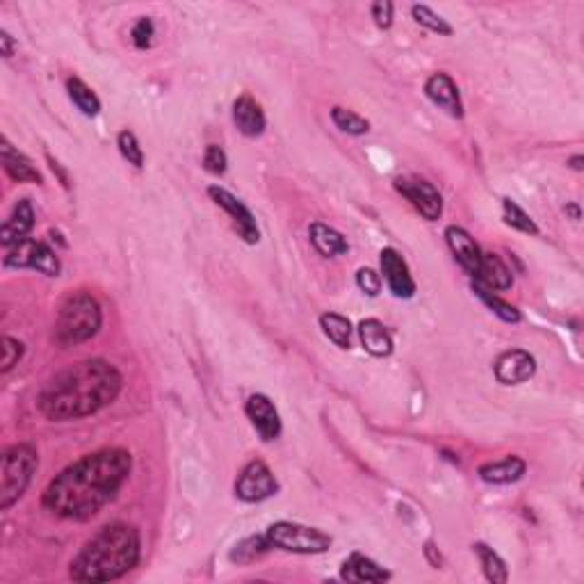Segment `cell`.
<instances>
[{
    "mask_svg": "<svg viewBox=\"0 0 584 584\" xmlns=\"http://www.w3.org/2000/svg\"><path fill=\"white\" fill-rule=\"evenodd\" d=\"M132 470L130 452L105 447L55 474L46 486L44 509L64 520H89L117 497Z\"/></svg>",
    "mask_w": 584,
    "mask_h": 584,
    "instance_id": "obj_1",
    "label": "cell"
},
{
    "mask_svg": "<svg viewBox=\"0 0 584 584\" xmlns=\"http://www.w3.org/2000/svg\"><path fill=\"white\" fill-rule=\"evenodd\" d=\"M123 388V377L103 359H85L50 377L36 397V409L46 420L67 422L99 413L112 404Z\"/></svg>",
    "mask_w": 584,
    "mask_h": 584,
    "instance_id": "obj_2",
    "label": "cell"
},
{
    "mask_svg": "<svg viewBox=\"0 0 584 584\" xmlns=\"http://www.w3.org/2000/svg\"><path fill=\"white\" fill-rule=\"evenodd\" d=\"M140 555V532L132 525H105L73 557L68 575L76 582H110L135 568Z\"/></svg>",
    "mask_w": 584,
    "mask_h": 584,
    "instance_id": "obj_3",
    "label": "cell"
},
{
    "mask_svg": "<svg viewBox=\"0 0 584 584\" xmlns=\"http://www.w3.org/2000/svg\"><path fill=\"white\" fill-rule=\"evenodd\" d=\"M100 324H103V313L96 297L82 290L73 292L59 306L53 338L59 347L80 345L100 331Z\"/></svg>",
    "mask_w": 584,
    "mask_h": 584,
    "instance_id": "obj_4",
    "label": "cell"
},
{
    "mask_svg": "<svg viewBox=\"0 0 584 584\" xmlns=\"http://www.w3.org/2000/svg\"><path fill=\"white\" fill-rule=\"evenodd\" d=\"M39 465V454L30 443H18L5 450L0 461V509L7 511L30 486Z\"/></svg>",
    "mask_w": 584,
    "mask_h": 584,
    "instance_id": "obj_5",
    "label": "cell"
},
{
    "mask_svg": "<svg viewBox=\"0 0 584 584\" xmlns=\"http://www.w3.org/2000/svg\"><path fill=\"white\" fill-rule=\"evenodd\" d=\"M265 537L272 548L295 552V555H319L331 548V537L327 532L308 527V525L290 523V520H278V523L269 525Z\"/></svg>",
    "mask_w": 584,
    "mask_h": 584,
    "instance_id": "obj_6",
    "label": "cell"
},
{
    "mask_svg": "<svg viewBox=\"0 0 584 584\" xmlns=\"http://www.w3.org/2000/svg\"><path fill=\"white\" fill-rule=\"evenodd\" d=\"M3 265L14 269H36V272L46 274V276H59V272H62V263H59L57 254L48 245L30 240V237L14 245L12 249H7Z\"/></svg>",
    "mask_w": 584,
    "mask_h": 584,
    "instance_id": "obj_7",
    "label": "cell"
},
{
    "mask_svg": "<svg viewBox=\"0 0 584 584\" xmlns=\"http://www.w3.org/2000/svg\"><path fill=\"white\" fill-rule=\"evenodd\" d=\"M395 190L429 222H436L443 214V196L429 181L413 176L395 178Z\"/></svg>",
    "mask_w": 584,
    "mask_h": 584,
    "instance_id": "obj_8",
    "label": "cell"
},
{
    "mask_svg": "<svg viewBox=\"0 0 584 584\" xmlns=\"http://www.w3.org/2000/svg\"><path fill=\"white\" fill-rule=\"evenodd\" d=\"M278 491L272 470L263 461H249L235 482V495L242 502H263Z\"/></svg>",
    "mask_w": 584,
    "mask_h": 584,
    "instance_id": "obj_9",
    "label": "cell"
},
{
    "mask_svg": "<svg viewBox=\"0 0 584 584\" xmlns=\"http://www.w3.org/2000/svg\"><path fill=\"white\" fill-rule=\"evenodd\" d=\"M208 196L224 210V213L228 214V217H231L233 226H235V231L240 233V237L246 242V245H256V242L260 240V231H258V224H256V217L235 194H231V192L224 190V187L219 185H210Z\"/></svg>",
    "mask_w": 584,
    "mask_h": 584,
    "instance_id": "obj_10",
    "label": "cell"
},
{
    "mask_svg": "<svg viewBox=\"0 0 584 584\" xmlns=\"http://www.w3.org/2000/svg\"><path fill=\"white\" fill-rule=\"evenodd\" d=\"M495 379L505 386H518V383L529 381L537 372V360L525 349H506L493 363Z\"/></svg>",
    "mask_w": 584,
    "mask_h": 584,
    "instance_id": "obj_11",
    "label": "cell"
},
{
    "mask_svg": "<svg viewBox=\"0 0 584 584\" xmlns=\"http://www.w3.org/2000/svg\"><path fill=\"white\" fill-rule=\"evenodd\" d=\"M245 413L265 443L276 441L281 436V415H278L276 406L272 404L267 395H260V392L251 395L245 404Z\"/></svg>",
    "mask_w": 584,
    "mask_h": 584,
    "instance_id": "obj_12",
    "label": "cell"
},
{
    "mask_svg": "<svg viewBox=\"0 0 584 584\" xmlns=\"http://www.w3.org/2000/svg\"><path fill=\"white\" fill-rule=\"evenodd\" d=\"M379 263H381V274L386 278L388 287L397 299H411L415 295V281L409 272L406 260L397 254L395 249H383L379 254Z\"/></svg>",
    "mask_w": 584,
    "mask_h": 584,
    "instance_id": "obj_13",
    "label": "cell"
},
{
    "mask_svg": "<svg viewBox=\"0 0 584 584\" xmlns=\"http://www.w3.org/2000/svg\"><path fill=\"white\" fill-rule=\"evenodd\" d=\"M424 94H427V99L436 108L445 110L450 117H464V103H461L459 87L454 85V80L447 73H433V76H429L427 82H424Z\"/></svg>",
    "mask_w": 584,
    "mask_h": 584,
    "instance_id": "obj_14",
    "label": "cell"
},
{
    "mask_svg": "<svg viewBox=\"0 0 584 584\" xmlns=\"http://www.w3.org/2000/svg\"><path fill=\"white\" fill-rule=\"evenodd\" d=\"M445 242L447 246H450L452 256L456 258V263H459L470 276H477L479 263H482V249H479L477 242L473 240V235L461 226H447Z\"/></svg>",
    "mask_w": 584,
    "mask_h": 584,
    "instance_id": "obj_15",
    "label": "cell"
},
{
    "mask_svg": "<svg viewBox=\"0 0 584 584\" xmlns=\"http://www.w3.org/2000/svg\"><path fill=\"white\" fill-rule=\"evenodd\" d=\"M32 226H35V208H32V203L27 199L16 201V205H14L12 213L3 224V235H0L3 240L0 242H3L5 249H12L18 242L27 240Z\"/></svg>",
    "mask_w": 584,
    "mask_h": 584,
    "instance_id": "obj_16",
    "label": "cell"
},
{
    "mask_svg": "<svg viewBox=\"0 0 584 584\" xmlns=\"http://www.w3.org/2000/svg\"><path fill=\"white\" fill-rule=\"evenodd\" d=\"M233 121H235L237 130L246 137L263 135L265 126H267V119H265L263 108H260L249 94L240 96V99L233 103Z\"/></svg>",
    "mask_w": 584,
    "mask_h": 584,
    "instance_id": "obj_17",
    "label": "cell"
},
{
    "mask_svg": "<svg viewBox=\"0 0 584 584\" xmlns=\"http://www.w3.org/2000/svg\"><path fill=\"white\" fill-rule=\"evenodd\" d=\"M0 158H3V167L7 172V176L16 182H36L41 185L44 178H41L39 169L32 164V160L27 155H23L21 151L14 149L7 140L3 137V146H0Z\"/></svg>",
    "mask_w": 584,
    "mask_h": 584,
    "instance_id": "obj_18",
    "label": "cell"
},
{
    "mask_svg": "<svg viewBox=\"0 0 584 584\" xmlns=\"http://www.w3.org/2000/svg\"><path fill=\"white\" fill-rule=\"evenodd\" d=\"M340 578L347 582H386L391 579V573L386 568L372 561L370 557L360 552H351L340 568Z\"/></svg>",
    "mask_w": 584,
    "mask_h": 584,
    "instance_id": "obj_19",
    "label": "cell"
},
{
    "mask_svg": "<svg viewBox=\"0 0 584 584\" xmlns=\"http://www.w3.org/2000/svg\"><path fill=\"white\" fill-rule=\"evenodd\" d=\"M474 281L479 286L488 287V290H509L514 286V274L506 267L505 260L497 254H484L482 251V263H479V272L474 276Z\"/></svg>",
    "mask_w": 584,
    "mask_h": 584,
    "instance_id": "obj_20",
    "label": "cell"
},
{
    "mask_svg": "<svg viewBox=\"0 0 584 584\" xmlns=\"http://www.w3.org/2000/svg\"><path fill=\"white\" fill-rule=\"evenodd\" d=\"M359 338L360 345L368 354L377 356V359H386L395 349V342H392L391 331L383 327L379 319H363L359 324Z\"/></svg>",
    "mask_w": 584,
    "mask_h": 584,
    "instance_id": "obj_21",
    "label": "cell"
},
{
    "mask_svg": "<svg viewBox=\"0 0 584 584\" xmlns=\"http://www.w3.org/2000/svg\"><path fill=\"white\" fill-rule=\"evenodd\" d=\"M527 470V464H525L520 456H505L500 461H491V464L479 465L477 474L482 482L486 484H511L518 482L520 477Z\"/></svg>",
    "mask_w": 584,
    "mask_h": 584,
    "instance_id": "obj_22",
    "label": "cell"
},
{
    "mask_svg": "<svg viewBox=\"0 0 584 584\" xmlns=\"http://www.w3.org/2000/svg\"><path fill=\"white\" fill-rule=\"evenodd\" d=\"M308 235H310V242H313L315 249H318L319 254L324 256V258H336V256H342L349 251V245H347L345 235L322 222L310 224Z\"/></svg>",
    "mask_w": 584,
    "mask_h": 584,
    "instance_id": "obj_23",
    "label": "cell"
},
{
    "mask_svg": "<svg viewBox=\"0 0 584 584\" xmlns=\"http://www.w3.org/2000/svg\"><path fill=\"white\" fill-rule=\"evenodd\" d=\"M319 327H322L324 336H327L333 345H338L340 349H349L351 331H354L349 319L342 318V315L338 313H324L319 315Z\"/></svg>",
    "mask_w": 584,
    "mask_h": 584,
    "instance_id": "obj_24",
    "label": "cell"
},
{
    "mask_svg": "<svg viewBox=\"0 0 584 584\" xmlns=\"http://www.w3.org/2000/svg\"><path fill=\"white\" fill-rule=\"evenodd\" d=\"M474 552L479 557V564H482L484 575H486L488 582L493 584H505L509 579V570H506L505 559L497 555L493 548H488L486 543H474Z\"/></svg>",
    "mask_w": 584,
    "mask_h": 584,
    "instance_id": "obj_25",
    "label": "cell"
},
{
    "mask_svg": "<svg viewBox=\"0 0 584 584\" xmlns=\"http://www.w3.org/2000/svg\"><path fill=\"white\" fill-rule=\"evenodd\" d=\"M67 94L71 99V103L80 110L85 117H96L100 112V100L99 96L91 91V87H87L80 78H68L67 80Z\"/></svg>",
    "mask_w": 584,
    "mask_h": 584,
    "instance_id": "obj_26",
    "label": "cell"
},
{
    "mask_svg": "<svg viewBox=\"0 0 584 584\" xmlns=\"http://www.w3.org/2000/svg\"><path fill=\"white\" fill-rule=\"evenodd\" d=\"M473 290H474V295H477L479 299H482L484 304H486L488 308H491L493 313H495L497 318L502 319V322H509V324L520 322V310L516 308V306H511L509 301L500 299V297H497L495 292L488 290V287H484V286H479L477 281L473 283Z\"/></svg>",
    "mask_w": 584,
    "mask_h": 584,
    "instance_id": "obj_27",
    "label": "cell"
},
{
    "mask_svg": "<svg viewBox=\"0 0 584 584\" xmlns=\"http://www.w3.org/2000/svg\"><path fill=\"white\" fill-rule=\"evenodd\" d=\"M502 217H505V222L509 224L511 228H516V231L529 233V235H538V226L534 224V219L511 199H502Z\"/></svg>",
    "mask_w": 584,
    "mask_h": 584,
    "instance_id": "obj_28",
    "label": "cell"
},
{
    "mask_svg": "<svg viewBox=\"0 0 584 584\" xmlns=\"http://www.w3.org/2000/svg\"><path fill=\"white\" fill-rule=\"evenodd\" d=\"M269 548L272 546H269L267 537H249L233 548L231 561H237V564H251L254 559L263 557Z\"/></svg>",
    "mask_w": 584,
    "mask_h": 584,
    "instance_id": "obj_29",
    "label": "cell"
},
{
    "mask_svg": "<svg viewBox=\"0 0 584 584\" xmlns=\"http://www.w3.org/2000/svg\"><path fill=\"white\" fill-rule=\"evenodd\" d=\"M411 14H413V21L418 23V26L427 27L429 32H436V35H443V36L452 35L450 23H447L441 14L433 12L432 7H427V5H413V7H411Z\"/></svg>",
    "mask_w": 584,
    "mask_h": 584,
    "instance_id": "obj_30",
    "label": "cell"
},
{
    "mask_svg": "<svg viewBox=\"0 0 584 584\" xmlns=\"http://www.w3.org/2000/svg\"><path fill=\"white\" fill-rule=\"evenodd\" d=\"M331 121L336 123L338 130L347 132V135H365V132L370 130V121L368 119L359 117L356 112H351V110H345V108H333L331 110Z\"/></svg>",
    "mask_w": 584,
    "mask_h": 584,
    "instance_id": "obj_31",
    "label": "cell"
},
{
    "mask_svg": "<svg viewBox=\"0 0 584 584\" xmlns=\"http://www.w3.org/2000/svg\"><path fill=\"white\" fill-rule=\"evenodd\" d=\"M117 146H119V153H121V158L126 160L128 164H132L135 169L144 167V151H141L140 141H137V137L132 135L130 130L119 132Z\"/></svg>",
    "mask_w": 584,
    "mask_h": 584,
    "instance_id": "obj_32",
    "label": "cell"
},
{
    "mask_svg": "<svg viewBox=\"0 0 584 584\" xmlns=\"http://www.w3.org/2000/svg\"><path fill=\"white\" fill-rule=\"evenodd\" d=\"M23 351H26V347H23L21 340H16V338H12V336H5L3 338V360H0V372H9V370H12L14 365L21 360Z\"/></svg>",
    "mask_w": 584,
    "mask_h": 584,
    "instance_id": "obj_33",
    "label": "cell"
},
{
    "mask_svg": "<svg viewBox=\"0 0 584 584\" xmlns=\"http://www.w3.org/2000/svg\"><path fill=\"white\" fill-rule=\"evenodd\" d=\"M228 167V158L226 153H224L222 146L217 144H210L208 149H205L203 153V169L208 173H213V176H222L224 172H226Z\"/></svg>",
    "mask_w": 584,
    "mask_h": 584,
    "instance_id": "obj_34",
    "label": "cell"
},
{
    "mask_svg": "<svg viewBox=\"0 0 584 584\" xmlns=\"http://www.w3.org/2000/svg\"><path fill=\"white\" fill-rule=\"evenodd\" d=\"M153 36H155L153 21H151L149 16H141L140 21L135 23V27H132V44H135L137 48L144 50L153 44Z\"/></svg>",
    "mask_w": 584,
    "mask_h": 584,
    "instance_id": "obj_35",
    "label": "cell"
},
{
    "mask_svg": "<svg viewBox=\"0 0 584 584\" xmlns=\"http://www.w3.org/2000/svg\"><path fill=\"white\" fill-rule=\"evenodd\" d=\"M356 286H359L368 297H377L379 292H381V276H379L374 269L360 267L359 272H356Z\"/></svg>",
    "mask_w": 584,
    "mask_h": 584,
    "instance_id": "obj_36",
    "label": "cell"
},
{
    "mask_svg": "<svg viewBox=\"0 0 584 584\" xmlns=\"http://www.w3.org/2000/svg\"><path fill=\"white\" fill-rule=\"evenodd\" d=\"M392 3L391 0H377V3L372 5V18L374 23H377V27H381V30H388V27L392 26Z\"/></svg>",
    "mask_w": 584,
    "mask_h": 584,
    "instance_id": "obj_37",
    "label": "cell"
},
{
    "mask_svg": "<svg viewBox=\"0 0 584 584\" xmlns=\"http://www.w3.org/2000/svg\"><path fill=\"white\" fill-rule=\"evenodd\" d=\"M14 48H16V44H14L12 35L9 32H0V53H3L5 59H9L14 55Z\"/></svg>",
    "mask_w": 584,
    "mask_h": 584,
    "instance_id": "obj_38",
    "label": "cell"
},
{
    "mask_svg": "<svg viewBox=\"0 0 584 584\" xmlns=\"http://www.w3.org/2000/svg\"><path fill=\"white\" fill-rule=\"evenodd\" d=\"M48 162H50V169H53L55 173H59V178H62V185H64V187H68V178H67V173H64V169L59 167V164L55 162V160L50 158V155H48Z\"/></svg>",
    "mask_w": 584,
    "mask_h": 584,
    "instance_id": "obj_39",
    "label": "cell"
},
{
    "mask_svg": "<svg viewBox=\"0 0 584 584\" xmlns=\"http://www.w3.org/2000/svg\"><path fill=\"white\" fill-rule=\"evenodd\" d=\"M568 164L575 169V172H582V155H573V158L568 160Z\"/></svg>",
    "mask_w": 584,
    "mask_h": 584,
    "instance_id": "obj_40",
    "label": "cell"
},
{
    "mask_svg": "<svg viewBox=\"0 0 584 584\" xmlns=\"http://www.w3.org/2000/svg\"><path fill=\"white\" fill-rule=\"evenodd\" d=\"M566 213L573 214V219H579V208H578V205H566Z\"/></svg>",
    "mask_w": 584,
    "mask_h": 584,
    "instance_id": "obj_41",
    "label": "cell"
}]
</instances>
